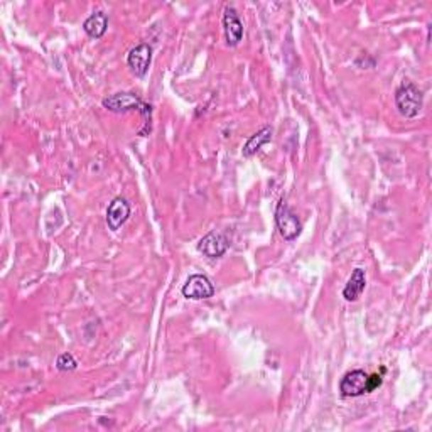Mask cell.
I'll return each instance as SVG.
<instances>
[{
	"instance_id": "6da1fadb",
	"label": "cell",
	"mask_w": 432,
	"mask_h": 432,
	"mask_svg": "<svg viewBox=\"0 0 432 432\" xmlns=\"http://www.w3.org/2000/svg\"><path fill=\"white\" fill-rule=\"evenodd\" d=\"M103 107L107 110L114 112V114H127V112H139L144 117V124L146 129H151V120H152V107L142 100L141 97H137L135 93L130 92H120L112 94V97L105 98L102 102Z\"/></svg>"
},
{
	"instance_id": "7a4b0ae2",
	"label": "cell",
	"mask_w": 432,
	"mask_h": 432,
	"mask_svg": "<svg viewBox=\"0 0 432 432\" xmlns=\"http://www.w3.org/2000/svg\"><path fill=\"white\" fill-rule=\"evenodd\" d=\"M382 375H368L364 370L348 372L341 378L340 392L343 397H362L364 394H372L378 387H382Z\"/></svg>"
},
{
	"instance_id": "3957f363",
	"label": "cell",
	"mask_w": 432,
	"mask_h": 432,
	"mask_svg": "<svg viewBox=\"0 0 432 432\" xmlns=\"http://www.w3.org/2000/svg\"><path fill=\"white\" fill-rule=\"evenodd\" d=\"M395 105H397L399 114L405 119H416L424 107V94L416 85L407 81L395 92Z\"/></svg>"
},
{
	"instance_id": "277c9868",
	"label": "cell",
	"mask_w": 432,
	"mask_h": 432,
	"mask_svg": "<svg viewBox=\"0 0 432 432\" xmlns=\"http://www.w3.org/2000/svg\"><path fill=\"white\" fill-rule=\"evenodd\" d=\"M276 225H277L279 233H281V237L287 242L296 240V238L301 235V232H303L301 220L297 218V215L289 208V206L286 205V201L284 200L277 205Z\"/></svg>"
},
{
	"instance_id": "5b68a950",
	"label": "cell",
	"mask_w": 432,
	"mask_h": 432,
	"mask_svg": "<svg viewBox=\"0 0 432 432\" xmlns=\"http://www.w3.org/2000/svg\"><path fill=\"white\" fill-rule=\"evenodd\" d=\"M183 296L193 301L210 299V297L215 296V286L202 274H193L183 286Z\"/></svg>"
},
{
	"instance_id": "8992f818",
	"label": "cell",
	"mask_w": 432,
	"mask_h": 432,
	"mask_svg": "<svg viewBox=\"0 0 432 432\" xmlns=\"http://www.w3.org/2000/svg\"><path fill=\"white\" fill-rule=\"evenodd\" d=\"M151 63H152V48L148 46L147 43L137 44V46L130 49L127 56V65L135 76L144 78V76L147 75L148 68H151Z\"/></svg>"
},
{
	"instance_id": "52a82bcc",
	"label": "cell",
	"mask_w": 432,
	"mask_h": 432,
	"mask_svg": "<svg viewBox=\"0 0 432 432\" xmlns=\"http://www.w3.org/2000/svg\"><path fill=\"white\" fill-rule=\"evenodd\" d=\"M228 245L230 243L223 233L210 232L208 235L202 237L200 243H198V250L205 256H208V259H220L228 250Z\"/></svg>"
},
{
	"instance_id": "ba28073f",
	"label": "cell",
	"mask_w": 432,
	"mask_h": 432,
	"mask_svg": "<svg viewBox=\"0 0 432 432\" xmlns=\"http://www.w3.org/2000/svg\"><path fill=\"white\" fill-rule=\"evenodd\" d=\"M130 211H132V208H130V202L125 200V198H115V200L112 201L107 208L108 228L114 230V232L120 230L125 225V222L129 220Z\"/></svg>"
},
{
	"instance_id": "9c48e42d",
	"label": "cell",
	"mask_w": 432,
	"mask_h": 432,
	"mask_svg": "<svg viewBox=\"0 0 432 432\" xmlns=\"http://www.w3.org/2000/svg\"><path fill=\"white\" fill-rule=\"evenodd\" d=\"M223 29L228 46L235 48L243 39V24L233 7H227L223 14Z\"/></svg>"
},
{
	"instance_id": "30bf717a",
	"label": "cell",
	"mask_w": 432,
	"mask_h": 432,
	"mask_svg": "<svg viewBox=\"0 0 432 432\" xmlns=\"http://www.w3.org/2000/svg\"><path fill=\"white\" fill-rule=\"evenodd\" d=\"M364 286H367V276H364L363 269H355L351 277L346 282L345 289H343V297L350 303H355V301L360 299V296L363 294Z\"/></svg>"
},
{
	"instance_id": "8fae6325",
	"label": "cell",
	"mask_w": 432,
	"mask_h": 432,
	"mask_svg": "<svg viewBox=\"0 0 432 432\" xmlns=\"http://www.w3.org/2000/svg\"><path fill=\"white\" fill-rule=\"evenodd\" d=\"M272 134H274L272 127L265 125V127L259 130V132H255L254 135H252V137L245 142V146H243V148H242L243 157L255 156L256 152H259L260 148L265 146V144H269L270 141H272Z\"/></svg>"
},
{
	"instance_id": "7c38bea8",
	"label": "cell",
	"mask_w": 432,
	"mask_h": 432,
	"mask_svg": "<svg viewBox=\"0 0 432 432\" xmlns=\"http://www.w3.org/2000/svg\"><path fill=\"white\" fill-rule=\"evenodd\" d=\"M108 29V17L103 12H94L83 22V31L92 39H100Z\"/></svg>"
},
{
	"instance_id": "4fadbf2b",
	"label": "cell",
	"mask_w": 432,
	"mask_h": 432,
	"mask_svg": "<svg viewBox=\"0 0 432 432\" xmlns=\"http://www.w3.org/2000/svg\"><path fill=\"white\" fill-rule=\"evenodd\" d=\"M76 367H78V363H76V360L71 353H63L56 360V368L60 372H73L76 370Z\"/></svg>"
}]
</instances>
